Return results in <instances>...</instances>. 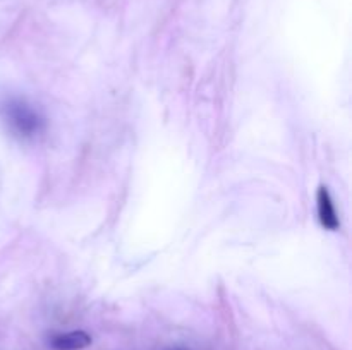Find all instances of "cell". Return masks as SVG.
<instances>
[{
    "mask_svg": "<svg viewBox=\"0 0 352 350\" xmlns=\"http://www.w3.org/2000/svg\"><path fill=\"white\" fill-rule=\"evenodd\" d=\"M0 115L10 132L19 139L33 141L47 129L45 117L23 98H7L0 105Z\"/></svg>",
    "mask_w": 352,
    "mask_h": 350,
    "instance_id": "1",
    "label": "cell"
},
{
    "mask_svg": "<svg viewBox=\"0 0 352 350\" xmlns=\"http://www.w3.org/2000/svg\"><path fill=\"white\" fill-rule=\"evenodd\" d=\"M91 335L85 329H72V331L57 333L48 343L54 350H82L91 345Z\"/></svg>",
    "mask_w": 352,
    "mask_h": 350,
    "instance_id": "3",
    "label": "cell"
},
{
    "mask_svg": "<svg viewBox=\"0 0 352 350\" xmlns=\"http://www.w3.org/2000/svg\"><path fill=\"white\" fill-rule=\"evenodd\" d=\"M174 350H184V349H174Z\"/></svg>",
    "mask_w": 352,
    "mask_h": 350,
    "instance_id": "4",
    "label": "cell"
},
{
    "mask_svg": "<svg viewBox=\"0 0 352 350\" xmlns=\"http://www.w3.org/2000/svg\"><path fill=\"white\" fill-rule=\"evenodd\" d=\"M316 206H318V220L323 229L332 230V232L339 230V215H337V209L336 205H333L332 196H330V191L325 185H322L318 189V192H316Z\"/></svg>",
    "mask_w": 352,
    "mask_h": 350,
    "instance_id": "2",
    "label": "cell"
}]
</instances>
